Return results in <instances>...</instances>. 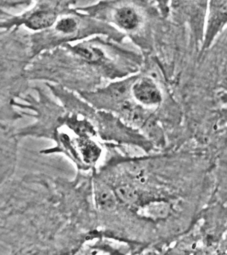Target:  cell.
<instances>
[{
  "label": "cell",
  "mask_w": 227,
  "mask_h": 255,
  "mask_svg": "<svg viewBox=\"0 0 227 255\" xmlns=\"http://www.w3.org/2000/svg\"><path fill=\"white\" fill-rule=\"evenodd\" d=\"M227 23V0H211L206 44L209 45Z\"/></svg>",
  "instance_id": "6da1fadb"
},
{
  "label": "cell",
  "mask_w": 227,
  "mask_h": 255,
  "mask_svg": "<svg viewBox=\"0 0 227 255\" xmlns=\"http://www.w3.org/2000/svg\"><path fill=\"white\" fill-rule=\"evenodd\" d=\"M137 100L146 105H152L161 101V93L151 79L145 78L137 82L133 88Z\"/></svg>",
  "instance_id": "7a4b0ae2"
},
{
  "label": "cell",
  "mask_w": 227,
  "mask_h": 255,
  "mask_svg": "<svg viewBox=\"0 0 227 255\" xmlns=\"http://www.w3.org/2000/svg\"><path fill=\"white\" fill-rule=\"evenodd\" d=\"M95 199L99 207L105 211L114 210L117 203L115 193L110 188L103 184H97Z\"/></svg>",
  "instance_id": "3957f363"
},
{
  "label": "cell",
  "mask_w": 227,
  "mask_h": 255,
  "mask_svg": "<svg viewBox=\"0 0 227 255\" xmlns=\"http://www.w3.org/2000/svg\"><path fill=\"white\" fill-rule=\"evenodd\" d=\"M56 15L52 11H39L32 15L28 21L26 26L32 30H41L48 28L55 22Z\"/></svg>",
  "instance_id": "277c9868"
},
{
  "label": "cell",
  "mask_w": 227,
  "mask_h": 255,
  "mask_svg": "<svg viewBox=\"0 0 227 255\" xmlns=\"http://www.w3.org/2000/svg\"><path fill=\"white\" fill-rule=\"evenodd\" d=\"M116 20L119 26L126 30H133L139 24V18L136 12L130 7H123L117 11Z\"/></svg>",
  "instance_id": "5b68a950"
},
{
  "label": "cell",
  "mask_w": 227,
  "mask_h": 255,
  "mask_svg": "<svg viewBox=\"0 0 227 255\" xmlns=\"http://www.w3.org/2000/svg\"><path fill=\"white\" fill-rule=\"evenodd\" d=\"M78 144L80 153L86 162H94L98 159L100 156V148L94 142L89 140H81Z\"/></svg>",
  "instance_id": "8992f818"
},
{
  "label": "cell",
  "mask_w": 227,
  "mask_h": 255,
  "mask_svg": "<svg viewBox=\"0 0 227 255\" xmlns=\"http://www.w3.org/2000/svg\"><path fill=\"white\" fill-rule=\"evenodd\" d=\"M169 207L163 202L152 203L146 208V214L151 218H164L169 214Z\"/></svg>",
  "instance_id": "52a82bcc"
},
{
  "label": "cell",
  "mask_w": 227,
  "mask_h": 255,
  "mask_svg": "<svg viewBox=\"0 0 227 255\" xmlns=\"http://www.w3.org/2000/svg\"><path fill=\"white\" fill-rule=\"evenodd\" d=\"M118 197L126 203H133L137 199L136 192L130 186L127 185L119 186L116 189Z\"/></svg>",
  "instance_id": "ba28073f"
},
{
  "label": "cell",
  "mask_w": 227,
  "mask_h": 255,
  "mask_svg": "<svg viewBox=\"0 0 227 255\" xmlns=\"http://www.w3.org/2000/svg\"><path fill=\"white\" fill-rule=\"evenodd\" d=\"M77 28V23L74 19L66 18L61 20L56 26L58 31L64 32L65 33H73Z\"/></svg>",
  "instance_id": "9c48e42d"
},
{
  "label": "cell",
  "mask_w": 227,
  "mask_h": 255,
  "mask_svg": "<svg viewBox=\"0 0 227 255\" xmlns=\"http://www.w3.org/2000/svg\"><path fill=\"white\" fill-rule=\"evenodd\" d=\"M77 52L83 58L91 61L98 60L103 55L102 53L97 49L85 48V47L78 48Z\"/></svg>",
  "instance_id": "30bf717a"
},
{
  "label": "cell",
  "mask_w": 227,
  "mask_h": 255,
  "mask_svg": "<svg viewBox=\"0 0 227 255\" xmlns=\"http://www.w3.org/2000/svg\"><path fill=\"white\" fill-rule=\"evenodd\" d=\"M126 92L125 84L120 83L112 87V94L114 98L119 99L125 96Z\"/></svg>",
  "instance_id": "8fae6325"
}]
</instances>
